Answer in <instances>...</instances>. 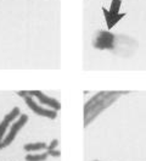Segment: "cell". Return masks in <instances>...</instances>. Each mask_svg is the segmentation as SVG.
Listing matches in <instances>:
<instances>
[{"instance_id":"cell-1","label":"cell","mask_w":146,"mask_h":161,"mask_svg":"<svg viewBox=\"0 0 146 161\" xmlns=\"http://www.w3.org/2000/svg\"><path fill=\"white\" fill-rule=\"evenodd\" d=\"M129 92L111 91V92H99L93 98H90L84 105V127H88L97 116L104 112L107 108L115 104L122 95L128 94Z\"/></svg>"},{"instance_id":"cell-2","label":"cell","mask_w":146,"mask_h":161,"mask_svg":"<svg viewBox=\"0 0 146 161\" xmlns=\"http://www.w3.org/2000/svg\"><path fill=\"white\" fill-rule=\"evenodd\" d=\"M138 48V43L132 37L123 36V34H115V45L112 51L118 56L128 58L135 53Z\"/></svg>"},{"instance_id":"cell-3","label":"cell","mask_w":146,"mask_h":161,"mask_svg":"<svg viewBox=\"0 0 146 161\" xmlns=\"http://www.w3.org/2000/svg\"><path fill=\"white\" fill-rule=\"evenodd\" d=\"M17 94L24 99L27 106H28L29 109L33 111L34 114H37L38 116L46 117V119H50V120L56 119V116H57L56 112H57V111L51 110V109H49V108H44L43 105H39L38 103H37V100H35L33 97H30L28 93H27V91H19V92H17Z\"/></svg>"},{"instance_id":"cell-4","label":"cell","mask_w":146,"mask_h":161,"mask_svg":"<svg viewBox=\"0 0 146 161\" xmlns=\"http://www.w3.org/2000/svg\"><path fill=\"white\" fill-rule=\"evenodd\" d=\"M27 122H28V115H26V114L21 115L15 122H12L8 133L4 137V139L0 142V149H5V148L9 147L10 144L16 139V137H17V134L19 133V131L26 126Z\"/></svg>"},{"instance_id":"cell-5","label":"cell","mask_w":146,"mask_h":161,"mask_svg":"<svg viewBox=\"0 0 146 161\" xmlns=\"http://www.w3.org/2000/svg\"><path fill=\"white\" fill-rule=\"evenodd\" d=\"M115 45V34L108 31H97L93 38V47L99 50H111Z\"/></svg>"},{"instance_id":"cell-6","label":"cell","mask_w":146,"mask_h":161,"mask_svg":"<svg viewBox=\"0 0 146 161\" xmlns=\"http://www.w3.org/2000/svg\"><path fill=\"white\" fill-rule=\"evenodd\" d=\"M30 97H33L35 100H38L40 103V105H45L48 106L49 109L51 110L58 111L61 109V104L58 103V100H56L55 98H51L46 94H44L43 92L40 91H27Z\"/></svg>"},{"instance_id":"cell-7","label":"cell","mask_w":146,"mask_h":161,"mask_svg":"<svg viewBox=\"0 0 146 161\" xmlns=\"http://www.w3.org/2000/svg\"><path fill=\"white\" fill-rule=\"evenodd\" d=\"M104 12H105V19H106L107 25H108L110 28L113 27L122 17H124V14L116 12V11H112V10H105V9H104Z\"/></svg>"},{"instance_id":"cell-8","label":"cell","mask_w":146,"mask_h":161,"mask_svg":"<svg viewBox=\"0 0 146 161\" xmlns=\"http://www.w3.org/2000/svg\"><path fill=\"white\" fill-rule=\"evenodd\" d=\"M48 144L44 142H37V143H28L24 144L23 149L28 153H34V151H40V150H46Z\"/></svg>"},{"instance_id":"cell-9","label":"cell","mask_w":146,"mask_h":161,"mask_svg":"<svg viewBox=\"0 0 146 161\" xmlns=\"http://www.w3.org/2000/svg\"><path fill=\"white\" fill-rule=\"evenodd\" d=\"M49 158V154L46 150H44V153H40V154H28L26 155L24 160L26 161H45Z\"/></svg>"},{"instance_id":"cell-10","label":"cell","mask_w":146,"mask_h":161,"mask_svg":"<svg viewBox=\"0 0 146 161\" xmlns=\"http://www.w3.org/2000/svg\"><path fill=\"white\" fill-rule=\"evenodd\" d=\"M11 123H12V122H11L10 120H8L6 117H4V120L0 122V142L4 139L6 132L9 131L10 125H11Z\"/></svg>"},{"instance_id":"cell-11","label":"cell","mask_w":146,"mask_h":161,"mask_svg":"<svg viewBox=\"0 0 146 161\" xmlns=\"http://www.w3.org/2000/svg\"><path fill=\"white\" fill-rule=\"evenodd\" d=\"M49 154V156H52V158H60L61 156V151L56 150V149H52V150H46Z\"/></svg>"},{"instance_id":"cell-12","label":"cell","mask_w":146,"mask_h":161,"mask_svg":"<svg viewBox=\"0 0 146 161\" xmlns=\"http://www.w3.org/2000/svg\"><path fill=\"white\" fill-rule=\"evenodd\" d=\"M58 145V141L57 139H52L51 143L48 145V148H46V150H52V149H56V147Z\"/></svg>"},{"instance_id":"cell-13","label":"cell","mask_w":146,"mask_h":161,"mask_svg":"<svg viewBox=\"0 0 146 161\" xmlns=\"http://www.w3.org/2000/svg\"><path fill=\"white\" fill-rule=\"evenodd\" d=\"M94 161H100V160H94Z\"/></svg>"}]
</instances>
